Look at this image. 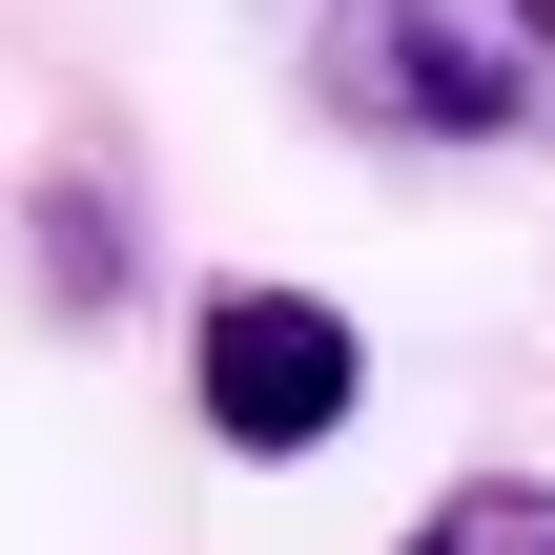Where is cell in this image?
<instances>
[{
    "instance_id": "1",
    "label": "cell",
    "mask_w": 555,
    "mask_h": 555,
    "mask_svg": "<svg viewBox=\"0 0 555 555\" xmlns=\"http://www.w3.org/2000/svg\"><path fill=\"white\" fill-rule=\"evenodd\" d=\"M309 62L391 144H555V0H330Z\"/></svg>"
},
{
    "instance_id": "2",
    "label": "cell",
    "mask_w": 555,
    "mask_h": 555,
    "mask_svg": "<svg viewBox=\"0 0 555 555\" xmlns=\"http://www.w3.org/2000/svg\"><path fill=\"white\" fill-rule=\"evenodd\" d=\"M185 391H206L227 453H330L350 391H371V350H350V309H309V288H227L206 350H185Z\"/></svg>"
},
{
    "instance_id": "3",
    "label": "cell",
    "mask_w": 555,
    "mask_h": 555,
    "mask_svg": "<svg viewBox=\"0 0 555 555\" xmlns=\"http://www.w3.org/2000/svg\"><path fill=\"white\" fill-rule=\"evenodd\" d=\"M412 555H555V494H535V474H474V494L412 515Z\"/></svg>"
}]
</instances>
